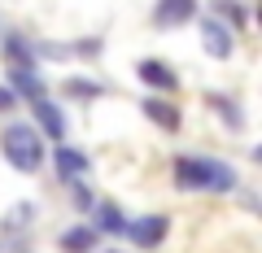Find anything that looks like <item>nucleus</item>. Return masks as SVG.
<instances>
[{"instance_id":"nucleus-14","label":"nucleus","mask_w":262,"mask_h":253,"mask_svg":"<svg viewBox=\"0 0 262 253\" xmlns=\"http://www.w3.org/2000/svg\"><path fill=\"white\" fill-rule=\"evenodd\" d=\"M13 105H18V96H13L9 87H0V113H5V109H13Z\"/></svg>"},{"instance_id":"nucleus-10","label":"nucleus","mask_w":262,"mask_h":253,"mask_svg":"<svg viewBox=\"0 0 262 253\" xmlns=\"http://www.w3.org/2000/svg\"><path fill=\"white\" fill-rule=\"evenodd\" d=\"M92 244H96V232H92V227H70V232L61 236V249H66V253H88Z\"/></svg>"},{"instance_id":"nucleus-2","label":"nucleus","mask_w":262,"mask_h":253,"mask_svg":"<svg viewBox=\"0 0 262 253\" xmlns=\"http://www.w3.org/2000/svg\"><path fill=\"white\" fill-rule=\"evenodd\" d=\"M5 157L22 170V175H35L44 166V140H39L31 127H9L5 131Z\"/></svg>"},{"instance_id":"nucleus-12","label":"nucleus","mask_w":262,"mask_h":253,"mask_svg":"<svg viewBox=\"0 0 262 253\" xmlns=\"http://www.w3.org/2000/svg\"><path fill=\"white\" fill-rule=\"evenodd\" d=\"M96 218H101L105 232H122V214H118L114 205H101V210H96Z\"/></svg>"},{"instance_id":"nucleus-1","label":"nucleus","mask_w":262,"mask_h":253,"mask_svg":"<svg viewBox=\"0 0 262 253\" xmlns=\"http://www.w3.org/2000/svg\"><path fill=\"white\" fill-rule=\"evenodd\" d=\"M175 183L192 188V192H232L236 170L227 162H214V157H179L175 162Z\"/></svg>"},{"instance_id":"nucleus-9","label":"nucleus","mask_w":262,"mask_h":253,"mask_svg":"<svg viewBox=\"0 0 262 253\" xmlns=\"http://www.w3.org/2000/svg\"><path fill=\"white\" fill-rule=\"evenodd\" d=\"M140 79L149 87H162V92L175 87V75H170V66H162V61H140Z\"/></svg>"},{"instance_id":"nucleus-11","label":"nucleus","mask_w":262,"mask_h":253,"mask_svg":"<svg viewBox=\"0 0 262 253\" xmlns=\"http://www.w3.org/2000/svg\"><path fill=\"white\" fill-rule=\"evenodd\" d=\"M144 113H149L158 127H166V131H175V127H179V113L170 109L166 101H149V105H144Z\"/></svg>"},{"instance_id":"nucleus-6","label":"nucleus","mask_w":262,"mask_h":253,"mask_svg":"<svg viewBox=\"0 0 262 253\" xmlns=\"http://www.w3.org/2000/svg\"><path fill=\"white\" fill-rule=\"evenodd\" d=\"M88 170H92V162H88L83 153H75V149H57V175H61L66 183H75V179H83Z\"/></svg>"},{"instance_id":"nucleus-8","label":"nucleus","mask_w":262,"mask_h":253,"mask_svg":"<svg viewBox=\"0 0 262 253\" xmlns=\"http://www.w3.org/2000/svg\"><path fill=\"white\" fill-rule=\"evenodd\" d=\"M35 118H39V127H44L53 140H61V135H66V118H61V109H57L53 101L39 96V101H35Z\"/></svg>"},{"instance_id":"nucleus-7","label":"nucleus","mask_w":262,"mask_h":253,"mask_svg":"<svg viewBox=\"0 0 262 253\" xmlns=\"http://www.w3.org/2000/svg\"><path fill=\"white\" fill-rule=\"evenodd\" d=\"M9 92L13 96H31V101H39L44 96V87H39V79H35V66H13L9 70Z\"/></svg>"},{"instance_id":"nucleus-5","label":"nucleus","mask_w":262,"mask_h":253,"mask_svg":"<svg viewBox=\"0 0 262 253\" xmlns=\"http://www.w3.org/2000/svg\"><path fill=\"white\" fill-rule=\"evenodd\" d=\"M196 13V0H158V27H179V22H188Z\"/></svg>"},{"instance_id":"nucleus-13","label":"nucleus","mask_w":262,"mask_h":253,"mask_svg":"<svg viewBox=\"0 0 262 253\" xmlns=\"http://www.w3.org/2000/svg\"><path fill=\"white\" fill-rule=\"evenodd\" d=\"M66 92H70V96H101V87H96V83H83V79H70Z\"/></svg>"},{"instance_id":"nucleus-4","label":"nucleus","mask_w":262,"mask_h":253,"mask_svg":"<svg viewBox=\"0 0 262 253\" xmlns=\"http://www.w3.org/2000/svg\"><path fill=\"white\" fill-rule=\"evenodd\" d=\"M201 44H206L210 57H227L232 53V31H227L219 18H206L201 22Z\"/></svg>"},{"instance_id":"nucleus-15","label":"nucleus","mask_w":262,"mask_h":253,"mask_svg":"<svg viewBox=\"0 0 262 253\" xmlns=\"http://www.w3.org/2000/svg\"><path fill=\"white\" fill-rule=\"evenodd\" d=\"M114 253H122V249H114Z\"/></svg>"},{"instance_id":"nucleus-3","label":"nucleus","mask_w":262,"mask_h":253,"mask_svg":"<svg viewBox=\"0 0 262 253\" xmlns=\"http://www.w3.org/2000/svg\"><path fill=\"white\" fill-rule=\"evenodd\" d=\"M131 236V244H140V249H153V244H162V236H166V218L162 214H149V218H136V223H122Z\"/></svg>"}]
</instances>
